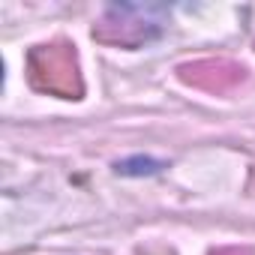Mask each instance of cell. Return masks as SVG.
<instances>
[{"instance_id": "cell-1", "label": "cell", "mask_w": 255, "mask_h": 255, "mask_svg": "<svg viewBox=\"0 0 255 255\" xmlns=\"http://www.w3.org/2000/svg\"><path fill=\"white\" fill-rule=\"evenodd\" d=\"M117 174H126V177H144V174H159L165 168L162 159H153V156H129L114 165Z\"/></svg>"}]
</instances>
